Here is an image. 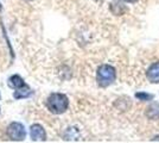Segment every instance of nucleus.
Listing matches in <instances>:
<instances>
[{"label": "nucleus", "instance_id": "39448f33", "mask_svg": "<svg viewBox=\"0 0 159 143\" xmlns=\"http://www.w3.org/2000/svg\"><path fill=\"white\" fill-rule=\"evenodd\" d=\"M146 76L148 79V81L152 83H158L159 82V62H154L153 64L150 66V68L147 69Z\"/></svg>", "mask_w": 159, "mask_h": 143}, {"label": "nucleus", "instance_id": "9d476101", "mask_svg": "<svg viewBox=\"0 0 159 143\" xmlns=\"http://www.w3.org/2000/svg\"><path fill=\"white\" fill-rule=\"evenodd\" d=\"M0 10H1V5H0Z\"/></svg>", "mask_w": 159, "mask_h": 143}, {"label": "nucleus", "instance_id": "1a4fd4ad", "mask_svg": "<svg viewBox=\"0 0 159 143\" xmlns=\"http://www.w3.org/2000/svg\"><path fill=\"white\" fill-rule=\"evenodd\" d=\"M128 2H135V1H138V0H126Z\"/></svg>", "mask_w": 159, "mask_h": 143}, {"label": "nucleus", "instance_id": "f03ea898", "mask_svg": "<svg viewBox=\"0 0 159 143\" xmlns=\"http://www.w3.org/2000/svg\"><path fill=\"white\" fill-rule=\"evenodd\" d=\"M116 78V72L109 64H102L100 66L96 73V80L98 83L101 87H107L109 85H112L113 82L115 81Z\"/></svg>", "mask_w": 159, "mask_h": 143}, {"label": "nucleus", "instance_id": "6e6552de", "mask_svg": "<svg viewBox=\"0 0 159 143\" xmlns=\"http://www.w3.org/2000/svg\"><path fill=\"white\" fill-rule=\"evenodd\" d=\"M135 97L139 99V100H143V102H147V100H152L153 95L148 94V93H144V92H140V93H137Z\"/></svg>", "mask_w": 159, "mask_h": 143}, {"label": "nucleus", "instance_id": "423d86ee", "mask_svg": "<svg viewBox=\"0 0 159 143\" xmlns=\"http://www.w3.org/2000/svg\"><path fill=\"white\" fill-rule=\"evenodd\" d=\"M145 115L148 119H152V121L159 119V102H154L152 104H150L146 107Z\"/></svg>", "mask_w": 159, "mask_h": 143}, {"label": "nucleus", "instance_id": "20e7f679", "mask_svg": "<svg viewBox=\"0 0 159 143\" xmlns=\"http://www.w3.org/2000/svg\"><path fill=\"white\" fill-rule=\"evenodd\" d=\"M31 138H32V141H36V142H42V141L47 140L45 130L43 129L42 125L34 124L31 126Z\"/></svg>", "mask_w": 159, "mask_h": 143}, {"label": "nucleus", "instance_id": "f257e3e1", "mask_svg": "<svg viewBox=\"0 0 159 143\" xmlns=\"http://www.w3.org/2000/svg\"><path fill=\"white\" fill-rule=\"evenodd\" d=\"M48 109L50 110L55 115H61L66 112L68 106H69V100L68 97L62 93H52L49 95L47 100Z\"/></svg>", "mask_w": 159, "mask_h": 143}, {"label": "nucleus", "instance_id": "0eeeda50", "mask_svg": "<svg viewBox=\"0 0 159 143\" xmlns=\"http://www.w3.org/2000/svg\"><path fill=\"white\" fill-rule=\"evenodd\" d=\"M8 85L12 87V88L16 89H20L23 87H26V83L24 82V80L20 78L19 75H13L8 79Z\"/></svg>", "mask_w": 159, "mask_h": 143}, {"label": "nucleus", "instance_id": "7ed1b4c3", "mask_svg": "<svg viewBox=\"0 0 159 143\" xmlns=\"http://www.w3.org/2000/svg\"><path fill=\"white\" fill-rule=\"evenodd\" d=\"M7 136L12 141H23L26 136V131L23 124L20 123H11L7 128Z\"/></svg>", "mask_w": 159, "mask_h": 143}]
</instances>
